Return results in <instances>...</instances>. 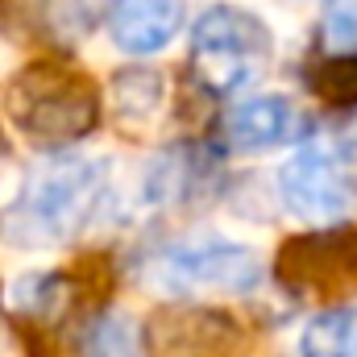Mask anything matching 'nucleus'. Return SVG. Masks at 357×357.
Returning <instances> with one entry per match:
<instances>
[{"label": "nucleus", "instance_id": "39448f33", "mask_svg": "<svg viewBox=\"0 0 357 357\" xmlns=\"http://www.w3.org/2000/svg\"><path fill=\"white\" fill-rule=\"evenodd\" d=\"M150 278L171 295H254L266 266L245 241L183 237L150 258Z\"/></svg>", "mask_w": 357, "mask_h": 357}, {"label": "nucleus", "instance_id": "0eeeda50", "mask_svg": "<svg viewBox=\"0 0 357 357\" xmlns=\"http://www.w3.org/2000/svg\"><path fill=\"white\" fill-rule=\"evenodd\" d=\"M312 125L303 116V108L282 96V91H258V96H241L216 125V146L225 154H270L282 146H295L299 137H307Z\"/></svg>", "mask_w": 357, "mask_h": 357}, {"label": "nucleus", "instance_id": "1a4fd4ad", "mask_svg": "<svg viewBox=\"0 0 357 357\" xmlns=\"http://www.w3.org/2000/svg\"><path fill=\"white\" fill-rule=\"evenodd\" d=\"M183 25L187 0H112L108 8V42L129 59L167 50Z\"/></svg>", "mask_w": 357, "mask_h": 357}, {"label": "nucleus", "instance_id": "4468645a", "mask_svg": "<svg viewBox=\"0 0 357 357\" xmlns=\"http://www.w3.org/2000/svg\"><path fill=\"white\" fill-rule=\"evenodd\" d=\"M307 88L333 108H357V50L320 54V63L307 71Z\"/></svg>", "mask_w": 357, "mask_h": 357}, {"label": "nucleus", "instance_id": "2eb2a0df", "mask_svg": "<svg viewBox=\"0 0 357 357\" xmlns=\"http://www.w3.org/2000/svg\"><path fill=\"white\" fill-rule=\"evenodd\" d=\"M320 54H349L357 50V0H328L316 25Z\"/></svg>", "mask_w": 357, "mask_h": 357}, {"label": "nucleus", "instance_id": "9b49d317", "mask_svg": "<svg viewBox=\"0 0 357 357\" xmlns=\"http://www.w3.org/2000/svg\"><path fill=\"white\" fill-rule=\"evenodd\" d=\"M79 357H150V333L133 312L104 307L79 328Z\"/></svg>", "mask_w": 357, "mask_h": 357}, {"label": "nucleus", "instance_id": "9d476101", "mask_svg": "<svg viewBox=\"0 0 357 357\" xmlns=\"http://www.w3.org/2000/svg\"><path fill=\"white\" fill-rule=\"evenodd\" d=\"M112 116L125 129H150L167 108V75L158 67H121L108 84Z\"/></svg>", "mask_w": 357, "mask_h": 357}, {"label": "nucleus", "instance_id": "20e7f679", "mask_svg": "<svg viewBox=\"0 0 357 357\" xmlns=\"http://www.w3.org/2000/svg\"><path fill=\"white\" fill-rule=\"evenodd\" d=\"M299 150L278 167V199L282 208L320 229L345 225L357 216V150L354 142L333 125L324 133H307L295 142Z\"/></svg>", "mask_w": 357, "mask_h": 357}, {"label": "nucleus", "instance_id": "f8f14e48", "mask_svg": "<svg viewBox=\"0 0 357 357\" xmlns=\"http://www.w3.org/2000/svg\"><path fill=\"white\" fill-rule=\"evenodd\" d=\"M299 357H357V303H333L299 328Z\"/></svg>", "mask_w": 357, "mask_h": 357}, {"label": "nucleus", "instance_id": "ddd939ff", "mask_svg": "<svg viewBox=\"0 0 357 357\" xmlns=\"http://www.w3.org/2000/svg\"><path fill=\"white\" fill-rule=\"evenodd\" d=\"M8 307L21 316H59L67 307V282L63 274H17L4 291Z\"/></svg>", "mask_w": 357, "mask_h": 357}, {"label": "nucleus", "instance_id": "6e6552de", "mask_svg": "<svg viewBox=\"0 0 357 357\" xmlns=\"http://www.w3.org/2000/svg\"><path fill=\"white\" fill-rule=\"evenodd\" d=\"M220 162L216 150H204L195 142H178L158 150L142 175H137V208L142 212H178L199 204L204 195L216 191L220 183Z\"/></svg>", "mask_w": 357, "mask_h": 357}, {"label": "nucleus", "instance_id": "dca6fc26", "mask_svg": "<svg viewBox=\"0 0 357 357\" xmlns=\"http://www.w3.org/2000/svg\"><path fill=\"white\" fill-rule=\"evenodd\" d=\"M0 158H4V142H0Z\"/></svg>", "mask_w": 357, "mask_h": 357}, {"label": "nucleus", "instance_id": "f257e3e1", "mask_svg": "<svg viewBox=\"0 0 357 357\" xmlns=\"http://www.w3.org/2000/svg\"><path fill=\"white\" fill-rule=\"evenodd\" d=\"M112 187V162L88 150H54L17 183L0 208V241L21 254L71 245Z\"/></svg>", "mask_w": 357, "mask_h": 357}, {"label": "nucleus", "instance_id": "7ed1b4c3", "mask_svg": "<svg viewBox=\"0 0 357 357\" xmlns=\"http://www.w3.org/2000/svg\"><path fill=\"white\" fill-rule=\"evenodd\" d=\"M274 59L270 25L241 4H208L191 25L187 46V79L208 100H237L266 75Z\"/></svg>", "mask_w": 357, "mask_h": 357}, {"label": "nucleus", "instance_id": "f03ea898", "mask_svg": "<svg viewBox=\"0 0 357 357\" xmlns=\"http://www.w3.org/2000/svg\"><path fill=\"white\" fill-rule=\"evenodd\" d=\"M4 112L21 137L42 150H67L100 125V91L67 59H38L13 75Z\"/></svg>", "mask_w": 357, "mask_h": 357}, {"label": "nucleus", "instance_id": "423d86ee", "mask_svg": "<svg viewBox=\"0 0 357 357\" xmlns=\"http://www.w3.org/2000/svg\"><path fill=\"white\" fill-rule=\"evenodd\" d=\"M278 282L307 299H349L357 291V229L320 225L316 233L291 241L274 262Z\"/></svg>", "mask_w": 357, "mask_h": 357}]
</instances>
